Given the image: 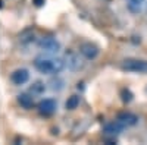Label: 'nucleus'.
Returning <instances> with one entry per match:
<instances>
[{
  "label": "nucleus",
  "mask_w": 147,
  "mask_h": 145,
  "mask_svg": "<svg viewBox=\"0 0 147 145\" xmlns=\"http://www.w3.org/2000/svg\"><path fill=\"white\" fill-rule=\"evenodd\" d=\"M35 69L41 74H59L65 69V62L62 59H50V57H37L34 62Z\"/></svg>",
  "instance_id": "1"
},
{
  "label": "nucleus",
  "mask_w": 147,
  "mask_h": 145,
  "mask_svg": "<svg viewBox=\"0 0 147 145\" xmlns=\"http://www.w3.org/2000/svg\"><path fill=\"white\" fill-rule=\"evenodd\" d=\"M116 120H119L124 126H134L138 122V117L136 114H132V113H121Z\"/></svg>",
  "instance_id": "8"
},
{
  "label": "nucleus",
  "mask_w": 147,
  "mask_h": 145,
  "mask_svg": "<svg viewBox=\"0 0 147 145\" xmlns=\"http://www.w3.org/2000/svg\"><path fill=\"white\" fill-rule=\"evenodd\" d=\"M78 106H80V97L78 95H71L66 101V108L68 110H75Z\"/></svg>",
  "instance_id": "10"
},
{
  "label": "nucleus",
  "mask_w": 147,
  "mask_h": 145,
  "mask_svg": "<svg viewBox=\"0 0 147 145\" xmlns=\"http://www.w3.org/2000/svg\"><path fill=\"white\" fill-rule=\"evenodd\" d=\"M44 90H46V87H44V84H41V82H35L34 85L31 87V91L32 92H38V94L43 92Z\"/></svg>",
  "instance_id": "12"
},
{
  "label": "nucleus",
  "mask_w": 147,
  "mask_h": 145,
  "mask_svg": "<svg viewBox=\"0 0 147 145\" xmlns=\"http://www.w3.org/2000/svg\"><path fill=\"white\" fill-rule=\"evenodd\" d=\"M80 51L81 54L85 57V59H88V60H93L97 57V54H99V48H97L96 45L87 43V44H82L81 48H80Z\"/></svg>",
  "instance_id": "6"
},
{
  "label": "nucleus",
  "mask_w": 147,
  "mask_h": 145,
  "mask_svg": "<svg viewBox=\"0 0 147 145\" xmlns=\"http://www.w3.org/2000/svg\"><path fill=\"white\" fill-rule=\"evenodd\" d=\"M56 108H57V104L55 100L52 98H47V100H43L40 104H38V110L41 114H53L56 112Z\"/></svg>",
  "instance_id": "5"
},
{
  "label": "nucleus",
  "mask_w": 147,
  "mask_h": 145,
  "mask_svg": "<svg viewBox=\"0 0 147 145\" xmlns=\"http://www.w3.org/2000/svg\"><path fill=\"white\" fill-rule=\"evenodd\" d=\"M18 103L24 108H31L32 104H34V100H32V97L30 94H19L18 95Z\"/></svg>",
  "instance_id": "9"
},
{
  "label": "nucleus",
  "mask_w": 147,
  "mask_h": 145,
  "mask_svg": "<svg viewBox=\"0 0 147 145\" xmlns=\"http://www.w3.org/2000/svg\"><path fill=\"white\" fill-rule=\"evenodd\" d=\"M125 126L122 125L119 120H116V122H110V123H107V125H105V128H103V132L106 135H118V134H121L122 132V129H124Z\"/></svg>",
  "instance_id": "7"
},
{
  "label": "nucleus",
  "mask_w": 147,
  "mask_h": 145,
  "mask_svg": "<svg viewBox=\"0 0 147 145\" xmlns=\"http://www.w3.org/2000/svg\"><path fill=\"white\" fill-rule=\"evenodd\" d=\"M128 3H129V6H136V7H140V6L144 3V0H128Z\"/></svg>",
  "instance_id": "13"
},
{
  "label": "nucleus",
  "mask_w": 147,
  "mask_h": 145,
  "mask_svg": "<svg viewBox=\"0 0 147 145\" xmlns=\"http://www.w3.org/2000/svg\"><path fill=\"white\" fill-rule=\"evenodd\" d=\"M28 79H30V72L27 69H16L10 75V81L15 85H24L25 82H28Z\"/></svg>",
  "instance_id": "4"
},
{
  "label": "nucleus",
  "mask_w": 147,
  "mask_h": 145,
  "mask_svg": "<svg viewBox=\"0 0 147 145\" xmlns=\"http://www.w3.org/2000/svg\"><path fill=\"white\" fill-rule=\"evenodd\" d=\"M68 66L72 69V70H77V69H80L81 67V63H80V59L77 57V56H74V54H71L69 57H68Z\"/></svg>",
  "instance_id": "11"
},
{
  "label": "nucleus",
  "mask_w": 147,
  "mask_h": 145,
  "mask_svg": "<svg viewBox=\"0 0 147 145\" xmlns=\"http://www.w3.org/2000/svg\"><path fill=\"white\" fill-rule=\"evenodd\" d=\"M44 2H46V0H34L35 6H43V5H44Z\"/></svg>",
  "instance_id": "14"
},
{
  "label": "nucleus",
  "mask_w": 147,
  "mask_h": 145,
  "mask_svg": "<svg viewBox=\"0 0 147 145\" xmlns=\"http://www.w3.org/2000/svg\"><path fill=\"white\" fill-rule=\"evenodd\" d=\"M38 47L47 53H56L60 50V43L53 37H43L38 41Z\"/></svg>",
  "instance_id": "3"
},
{
  "label": "nucleus",
  "mask_w": 147,
  "mask_h": 145,
  "mask_svg": "<svg viewBox=\"0 0 147 145\" xmlns=\"http://www.w3.org/2000/svg\"><path fill=\"white\" fill-rule=\"evenodd\" d=\"M122 69L132 74H147V62L140 59H127L122 63Z\"/></svg>",
  "instance_id": "2"
}]
</instances>
